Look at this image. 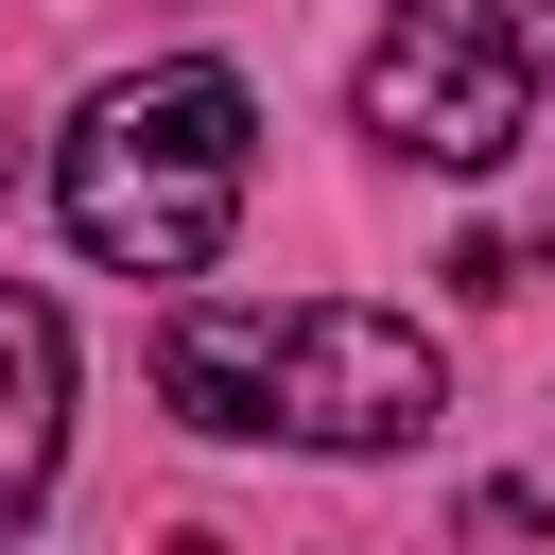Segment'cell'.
<instances>
[{"label":"cell","mask_w":555,"mask_h":555,"mask_svg":"<svg viewBox=\"0 0 555 555\" xmlns=\"http://www.w3.org/2000/svg\"><path fill=\"white\" fill-rule=\"evenodd\" d=\"M156 399L191 434H278V451H416L451 416V347L364 295H173L156 312Z\"/></svg>","instance_id":"6da1fadb"},{"label":"cell","mask_w":555,"mask_h":555,"mask_svg":"<svg viewBox=\"0 0 555 555\" xmlns=\"http://www.w3.org/2000/svg\"><path fill=\"white\" fill-rule=\"evenodd\" d=\"M243 191H260V104L208 52L87 87L69 139H52V208H69V243L104 278H208L225 225H243Z\"/></svg>","instance_id":"7a4b0ae2"},{"label":"cell","mask_w":555,"mask_h":555,"mask_svg":"<svg viewBox=\"0 0 555 555\" xmlns=\"http://www.w3.org/2000/svg\"><path fill=\"white\" fill-rule=\"evenodd\" d=\"M555 104V0H399L347 69V121L399 173H503Z\"/></svg>","instance_id":"3957f363"},{"label":"cell","mask_w":555,"mask_h":555,"mask_svg":"<svg viewBox=\"0 0 555 555\" xmlns=\"http://www.w3.org/2000/svg\"><path fill=\"white\" fill-rule=\"evenodd\" d=\"M52 451H69V312L0 278V538L52 503Z\"/></svg>","instance_id":"277c9868"},{"label":"cell","mask_w":555,"mask_h":555,"mask_svg":"<svg viewBox=\"0 0 555 555\" xmlns=\"http://www.w3.org/2000/svg\"><path fill=\"white\" fill-rule=\"evenodd\" d=\"M451 278L468 295H538L555 278V225H486V243H451Z\"/></svg>","instance_id":"5b68a950"},{"label":"cell","mask_w":555,"mask_h":555,"mask_svg":"<svg viewBox=\"0 0 555 555\" xmlns=\"http://www.w3.org/2000/svg\"><path fill=\"white\" fill-rule=\"evenodd\" d=\"M0 173H17V121H0Z\"/></svg>","instance_id":"8992f818"}]
</instances>
